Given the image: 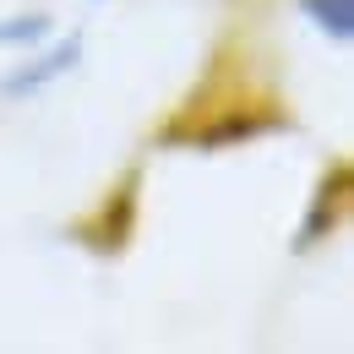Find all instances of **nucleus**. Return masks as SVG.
<instances>
[{"mask_svg":"<svg viewBox=\"0 0 354 354\" xmlns=\"http://www.w3.org/2000/svg\"><path fill=\"white\" fill-rule=\"evenodd\" d=\"M82 33H66V39H39L33 49H22V66H11L0 77V98H39L55 82H66L77 66H82Z\"/></svg>","mask_w":354,"mask_h":354,"instance_id":"nucleus-1","label":"nucleus"},{"mask_svg":"<svg viewBox=\"0 0 354 354\" xmlns=\"http://www.w3.org/2000/svg\"><path fill=\"white\" fill-rule=\"evenodd\" d=\"M55 33V17L44 11H22V17H0V49H33L39 39Z\"/></svg>","mask_w":354,"mask_h":354,"instance_id":"nucleus-6","label":"nucleus"},{"mask_svg":"<svg viewBox=\"0 0 354 354\" xmlns=\"http://www.w3.org/2000/svg\"><path fill=\"white\" fill-rule=\"evenodd\" d=\"M278 126H289L283 109H272V104H234V109H218V115H213V126L175 131V136H158V142H180V147H234V142L267 136V131H278Z\"/></svg>","mask_w":354,"mask_h":354,"instance_id":"nucleus-2","label":"nucleus"},{"mask_svg":"<svg viewBox=\"0 0 354 354\" xmlns=\"http://www.w3.org/2000/svg\"><path fill=\"white\" fill-rule=\"evenodd\" d=\"M344 196H349V169L344 164H333V175H322V185H316V196H310V213L306 223H300V251H310V245H322L333 229H338V213H344Z\"/></svg>","mask_w":354,"mask_h":354,"instance_id":"nucleus-4","label":"nucleus"},{"mask_svg":"<svg viewBox=\"0 0 354 354\" xmlns=\"http://www.w3.org/2000/svg\"><path fill=\"white\" fill-rule=\"evenodd\" d=\"M131 223H136V175H126V185L109 191L93 218L77 223V240H82L88 251H120V245L131 240Z\"/></svg>","mask_w":354,"mask_h":354,"instance_id":"nucleus-3","label":"nucleus"},{"mask_svg":"<svg viewBox=\"0 0 354 354\" xmlns=\"http://www.w3.org/2000/svg\"><path fill=\"white\" fill-rule=\"evenodd\" d=\"M295 11L322 39H333V44H349L354 39V0H295Z\"/></svg>","mask_w":354,"mask_h":354,"instance_id":"nucleus-5","label":"nucleus"}]
</instances>
